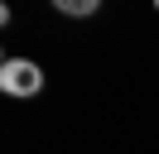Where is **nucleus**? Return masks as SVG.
<instances>
[{
	"label": "nucleus",
	"instance_id": "nucleus-1",
	"mask_svg": "<svg viewBox=\"0 0 159 154\" xmlns=\"http://www.w3.org/2000/svg\"><path fill=\"white\" fill-rule=\"evenodd\" d=\"M39 87H43L39 63H29V58H5L0 63V92L5 96H34Z\"/></svg>",
	"mask_w": 159,
	"mask_h": 154
},
{
	"label": "nucleus",
	"instance_id": "nucleus-2",
	"mask_svg": "<svg viewBox=\"0 0 159 154\" xmlns=\"http://www.w3.org/2000/svg\"><path fill=\"white\" fill-rule=\"evenodd\" d=\"M58 15H97V0H53Z\"/></svg>",
	"mask_w": 159,
	"mask_h": 154
}]
</instances>
